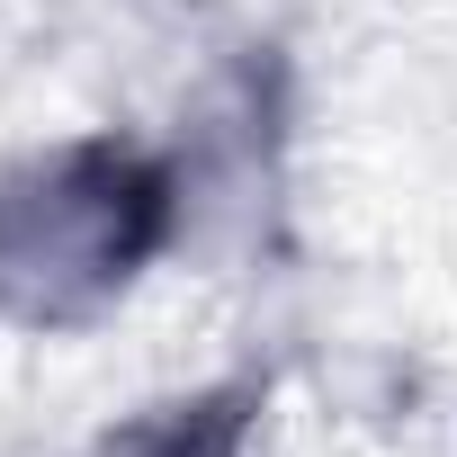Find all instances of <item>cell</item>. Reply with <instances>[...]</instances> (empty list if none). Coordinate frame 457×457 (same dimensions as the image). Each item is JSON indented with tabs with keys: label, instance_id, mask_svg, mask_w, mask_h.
<instances>
[{
	"label": "cell",
	"instance_id": "obj_1",
	"mask_svg": "<svg viewBox=\"0 0 457 457\" xmlns=\"http://www.w3.org/2000/svg\"><path fill=\"white\" fill-rule=\"evenodd\" d=\"M179 261V188L144 126L0 144V332L81 341Z\"/></svg>",
	"mask_w": 457,
	"mask_h": 457
}]
</instances>
